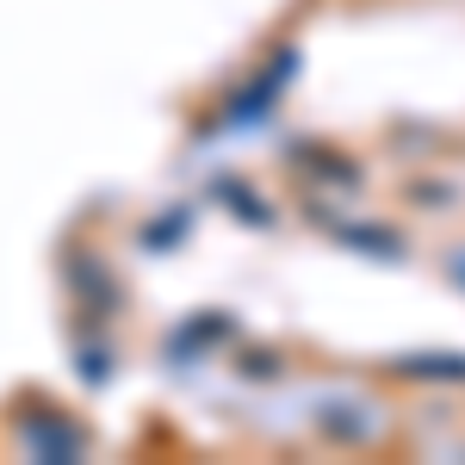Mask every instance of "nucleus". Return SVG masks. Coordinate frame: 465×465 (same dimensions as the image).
Listing matches in <instances>:
<instances>
[{
    "mask_svg": "<svg viewBox=\"0 0 465 465\" xmlns=\"http://www.w3.org/2000/svg\"><path fill=\"white\" fill-rule=\"evenodd\" d=\"M19 440H25V453H32V460H81V453H87V434L74 429V422H63V410H25V416H19Z\"/></svg>",
    "mask_w": 465,
    "mask_h": 465,
    "instance_id": "f257e3e1",
    "label": "nucleus"
},
{
    "mask_svg": "<svg viewBox=\"0 0 465 465\" xmlns=\"http://www.w3.org/2000/svg\"><path fill=\"white\" fill-rule=\"evenodd\" d=\"M292 74H298V50L286 44V50L273 56V69H267V81H254V87H242V94L230 100V124H261V118L273 112V100L286 94V81H292Z\"/></svg>",
    "mask_w": 465,
    "mask_h": 465,
    "instance_id": "f03ea898",
    "label": "nucleus"
},
{
    "mask_svg": "<svg viewBox=\"0 0 465 465\" xmlns=\"http://www.w3.org/2000/svg\"><path fill=\"white\" fill-rule=\"evenodd\" d=\"M69 286L74 298L94 311V317H112V304H118V286H112V273L94 261V254H69Z\"/></svg>",
    "mask_w": 465,
    "mask_h": 465,
    "instance_id": "7ed1b4c3",
    "label": "nucleus"
},
{
    "mask_svg": "<svg viewBox=\"0 0 465 465\" xmlns=\"http://www.w3.org/2000/svg\"><path fill=\"white\" fill-rule=\"evenodd\" d=\"M341 249H360V254H379V261H397L403 254V236L397 230H379V223H329Z\"/></svg>",
    "mask_w": 465,
    "mask_h": 465,
    "instance_id": "20e7f679",
    "label": "nucleus"
},
{
    "mask_svg": "<svg viewBox=\"0 0 465 465\" xmlns=\"http://www.w3.org/2000/svg\"><path fill=\"white\" fill-rule=\"evenodd\" d=\"M391 372H403V379H440V385H465V354H403V360H391Z\"/></svg>",
    "mask_w": 465,
    "mask_h": 465,
    "instance_id": "39448f33",
    "label": "nucleus"
},
{
    "mask_svg": "<svg viewBox=\"0 0 465 465\" xmlns=\"http://www.w3.org/2000/svg\"><path fill=\"white\" fill-rule=\"evenodd\" d=\"M360 403H322L317 410V429L335 434V440H366L372 434V416H354Z\"/></svg>",
    "mask_w": 465,
    "mask_h": 465,
    "instance_id": "423d86ee",
    "label": "nucleus"
},
{
    "mask_svg": "<svg viewBox=\"0 0 465 465\" xmlns=\"http://www.w3.org/2000/svg\"><path fill=\"white\" fill-rule=\"evenodd\" d=\"M223 335H236V322H230V317H193L186 329H174V360H193V348L223 341Z\"/></svg>",
    "mask_w": 465,
    "mask_h": 465,
    "instance_id": "0eeeda50",
    "label": "nucleus"
},
{
    "mask_svg": "<svg viewBox=\"0 0 465 465\" xmlns=\"http://www.w3.org/2000/svg\"><path fill=\"white\" fill-rule=\"evenodd\" d=\"M212 193L223 199V205H236V217H242V223H261V230L273 223V212H267V199H254V193L242 186V180H217Z\"/></svg>",
    "mask_w": 465,
    "mask_h": 465,
    "instance_id": "6e6552de",
    "label": "nucleus"
},
{
    "mask_svg": "<svg viewBox=\"0 0 465 465\" xmlns=\"http://www.w3.org/2000/svg\"><path fill=\"white\" fill-rule=\"evenodd\" d=\"M74 372H81V385H106V379H112V354H106V348H81Z\"/></svg>",
    "mask_w": 465,
    "mask_h": 465,
    "instance_id": "1a4fd4ad",
    "label": "nucleus"
},
{
    "mask_svg": "<svg viewBox=\"0 0 465 465\" xmlns=\"http://www.w3.org/2000/svg\"><path fill=\"white\" fill-rule=\"evenodd\" d=\"M317 174H329V180H341V186H360V168H341V155H322V149H298Z\"/></svg>",
    "mask_w": 465,
    "mask_h": 465,
    "instance_id": "9d476101",
    "label": "nucleus"
},
{
    "mask_svg": "<svg viewBox=\"0 0 465 465\" xmlns=\"http://www.w3.org/2000/svg\"><path fill=\"white\" fill-rule=\"evenodd\" d=\"M180 236H186V212H174L168 223H149V230H143V249H174Z\"/></svg>",
    "mask_w": 465,
    "mask_h": 465,
    "instance_id": "9b49d317",
    "label": "nucleus"
},
{
    "mask_svg": "<svg viewBox=\"0 0 465 465\" xmlns=\"http://www.w3.org/2000/svg\"><path fill=\"white\" fill-rule=\"evenodd\" d=\"M242 372H249V379H273L280 360H273V354H249V360H242Z\"/></svg>",
    "mask_w": 465,
    "mask_h": 465,
    "instance_id": "f8f14e48",
    "label": "nucleus"
},
{
    "mask_svg": "<svg viewBox=\"0 0 465 465\" xmlns=\"http://www.w3.org/2000/svg\"><path fill=\"white\" fill-rule=\"evenodd\" d=\"M447 280H453V286L465 292V249H453V254H447Z\"/></svg>",
    "mask_w": 465,
    "mask_h": 465,
    "instance_id": "ddd939ff",
    "label": "nucleus"
}]
</instances>
